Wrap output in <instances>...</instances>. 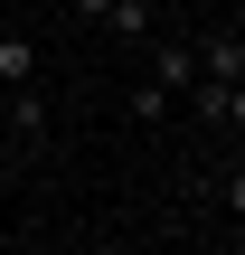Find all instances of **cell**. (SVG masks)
<instances>
[{"instance_id":"5","label":"cell","mask_w":245,"mask_h":255,"mask_svg":"<svg viewBox=\"0 0 245 255\" xmlns=\"http://www.w3.org/2000/svg\"><path fill=\"white\" fill-rule=\"evenodd\" d=\"M123 114H132V123H170V114H179V95H170V85H151V76H142V85H132V104H123Z\"/></svg>"},{"instance_id":"8","label":"cell","mask_w":245,"mask_h":255,"mask_svg":"<svg viewBox=\"0 0 245 255\" xmlns=\"http://www.w3.org/2000/svg\"><path fill=\"white\" fill-rule=\"evenodd\" d=\"M85 255H123V246H85Z\"/></svg>"},{"instance_id":"6","label":"cell","mask_w":245,"mask_h":255,"mask_svg":"<svg viewBox=\"0 0 245 255\" xmlns=\"http://www.w3.org/2000/svg\"><path fill=\"white\" fill-rule=\"evenodd\" d=\"M0 85H38V47L28 38H0Z\"/></svg>"},{"instance_id":"3","label":"cell","mask_w":245,"mask_h":255,"mask_svg":"<svg viewBox=\"0 0 245 255\" xmlns=\"http://www.w3.org/2000/svg\"><path fill=\"white\" fill-rule=\"evenodd\" d=\"M198 76H217V85H245V38H236V28L198 47Z\"/></svg>"},{"instance_id":"1","label":"cell","mask_w":245,"mask_h":255,"mask_svg":"<svg viewBox=\"0 0 245 255\" xmlns=\"http://www.w3.org/2000/svg\"><path fill=\"white\" fill-rule=\"evenodd\" d=\"M179 104H198V123H217V132H236V123H245V85H217V76H198Z\"/></svg>"},{"instance_id":"7","label":"cell","mask_w":245,"mask_h":255,"mask_svg":"<svg viewBox=\"0 0 245 255\" xmlns=\"http://www.w3.org/2000/svg\"><path fill=\"white\" fill-rule=\"evenodd\" d=\"M104 9H113V0H76V19H104Z\"/></svg>"},{"instance_id":"4","label":"cell","mask_w":245,"mask_h":255,"mask_svg":"<svg viewBox=\"0 0 245 255\" xmlns=\"http://www.w3.org/2000/svg\"><path fill=\"white\" fill-rule=\"evenodd\" d=\"M9 132H19V142L47 132V95H38V85H9Z\"/></svg>"},{"instance_id":"2","label":"cell","mask_w":245,"mask_h":255,"mask_svg":"<svg viewBox=\"0 0 245 255\" xmlns=\"http://www.w3.org/2000/svg\"><path fill=\"white\" fill-rule=\"evenodd\" d=\"M151 85H170V95H189V85H198V47H189V38H170V47H151Z\"/></svg>"}]
</instances>
